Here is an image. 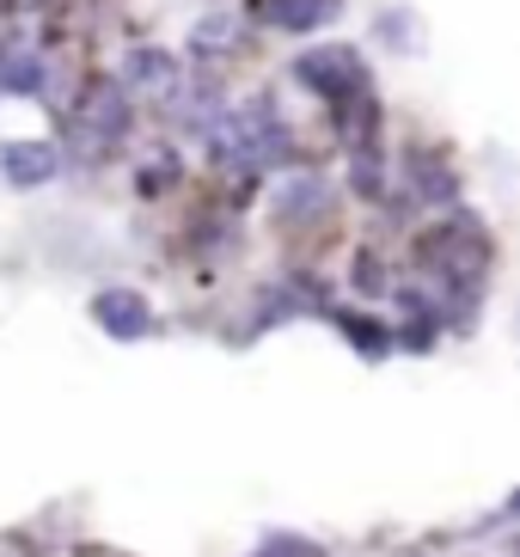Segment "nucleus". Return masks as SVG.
Returning <instances> with one entry per match:
<instances>
[{"label": "nucleus", "instance_id": "nucleus-1", "mask_svg": "<svg viewBox=\"0 0 520 557\" xmlns=\"http://www.w3.org/2000/svg\"><path fill=\"white\" fill-rule=\"evenodd\" d=\"M202 135H209V160L221 172H263V165L294 160V129L282 123L270 92H258L251 104H227Z\"/></svg>", "mask_w": 520, "mask_h": 557}, {"label": "nucleus", "instance_id": "nucleus-2", "mask_svg": "<svg viewBox=\"0 0 520 557\" xmlns=\"http://www.w3.org/2000/svg\"><path fill=\"white\" fill-rule=\"evenodd\" d=\"M417 258H423L454 295H466V288H472V270L490 263V233L478 227V221H466V214H454V221H441V227H429L423 239H417Z\"/></svg>", "mask_w": 520, "mask_h": 557}, {"label": "nucleus", "instance_id": "nucleus-3", "mask_svg": "<svg viewBox=\"0 0 520 557\" xmlns=\"http://www.w3.org/2000/svg\"><path fill=\"white\" fill-rule=\"evenodd\" d=\"M129 92H123V81H92L86 86V99L74 104V141H81L92 160H104V153H116L123 141H129Z\"/></svg>", "mask_w": 520, "mask_h": 557}, {"label": "nucleus", "instance_id": "nucleus-4", "mask_svg": "<svg viewBox=\"0 0 520 557\" xmlns=\"http://www.w3.org/2000/svg\"><path fill=\"white\" fill-rule=\"evenodd\" d=\"M92 319L111 331L116 344L153 331V307H147V295H135V288H104V295H92Z\"/></svg>", "mask_w": 520, "mask_h": 557}, {"label": "nucleus", "instance_id": "nucleus-5", "mask_svg": "<svg viewBox=\"0 0 520 557\" xmlns=\"http://www.w3.org/2000/svg\"><path fill=\"white\" fill-rule=\"evenodd\" d=\"M331 209V184L325 178H288L276 190V202H270V214H276V227H312V221H325Z\"/></svg>", "mask_w": 520, "mask_h": 557}, {"label": "nucleus", "instance_id": "nucleus-6", "mask_svg": "<svg viewBox=\"0 0 520 557\" xmlns=\"http://www.w3.org/2000/svg\"><path fill=\"white\" fill-rule=\"evenodd\" d=\"M0 172H7V184L32 190V184H49L62 172V153L49 148V141H7L0 148Z\"/></svg>", "mask_w": 520, "mask_h": 557}, {"label": "nucleus", "instance_id": "nucleus-7", "mask_svg": "<svg viewBox=\"0 0 520 557\" xmlns=\"http://www.w3.org/2000/svg\"><path fill=\"white\" fill-rule=\"evenodd\" d=\"M172 81H178V55L160 44H135L123 55V92H165Z\"/></svg>", "mask_w": 520, "mask_h": 557}, {"label": "nucleus", "instance_id": "nucleus-8", "mask_svg": "<svg viewBox=\"0 0 520 557\" xmlns=\"http://www.w3.org/2000/svg\"><path fill=\"white\" fill-rule=\"evenodd\" d=\"M410 190H417V202H429V209H447V202H459V172L441 160L435 148H423L410 160Z\"/></svg>", "mask_w": 520, "mask_h": 557}, {"label": "nucleus", "instance_id": "nucleus-9", "mask_svg": "<svg viewBox=\"0 0 520 557\" xmlns=\"http://www.w3.org/2000/svg\"><path fill=\"white\" fill-rule=\"evenodd\" d=\"M337 7L343 0H251V13L263 25H276V32H319Z\"/></svg>", "mask_w": 520, "mask_h": 557}, {"label": "nucleus", "instance_id": "nucleus-10", "mask_svg": "<svg viewBox=\"0 0 520 557\" xmlns=\"http://www.w3.org/2000/svg\"><path fill=\"white\" fill-rule=\"evenodd\" d=\"M0 86L18 99H44L49 92V62L37 50H7L0 55Z\"/></svg>", "mask_w": 520, "mask_h": 557}, {"label": "nucleus", "instance_id": "nucleus-11", "mask_svg": "<svg viewBox=\"0 0 520 557\" xmlns=\"http://www.w3.org/2000/svg\"><path fill=\"white\" fill-rule=\"evenodd\" d=\"M184 50H190L196 62H214V55L239 50V18H233V13H209V18H196V25H190V44H184Z\"/></svg>", "mask_w": 520, "mask_h": 557}, {"label": "nucleus", "instance_id": "nucleus-12", "mask_svg": "<svg viewBox=\"0 0 520 557\" xmlns=\"http://www.w3.org/2000/svg\"><path fill=\"white\" fill-rule=\"evenodd\" d=\"M337 331H343V337H356L361 356H386V349H392V331L374 325V319H356V312H337Z\"/></svg>", "mask_w": 520, "mask_h": 557}, {"label": "nucleus", "instance_id": "nucleus-13", "mask_svg": "<svg viewBox=\"0 0 520 557\" xmlns=\"http://www.w3.org/2000/svg\"><path fill=\"white\" fill-rule=\"evenodd\" d=\"M349 184H356V197H368V202L380 197V184H386V178H380L374 148H368V153H349Z\"/></svg>", "mask_w": 520, "mask_h": 557}, {"label": "nucleus", "instance_id": "nucleus-14", "mask_svg": "<svg viewBox=\"0 0 520 557\" xmlns=\"http://www.w3.org/2000/svg\"><path fill=\"white\" fill-rule=\"evenodd\" d=\"M380 32H386L392 44H398V50H410V13H405V7H392V13H380Z\"/></svg>", "mask_w": 520, "mask_h": 557}, {"label": "nucleus", "instance_id": "nucleus-15", "mask_svg": "<svg viewBox=\"0 0 520 557\" xmlns=\"http://www.w3.org/2000/svg\"><path fill=\"white\" fill-rule=\"evenodd\" d=\"M356 288H361V295H368V288L380 295V258H368V251L356 258Z\"/></svg>", "mask_w": 520, "mask_h": 557}, {"label": "nucleus", "instance_id": "nucleus-16", "mask_svg": "<svg viewBox=\"0 0 520 557\" xmlns=\"http://www.w3.org/2000/svg\"><path fill=\"white\" fill-rule=\"evenodd\" d=\"M0 7H44V0H0Z\"/></svg>", "mask_w": 520, "mask_h": 557}]
</instances>
